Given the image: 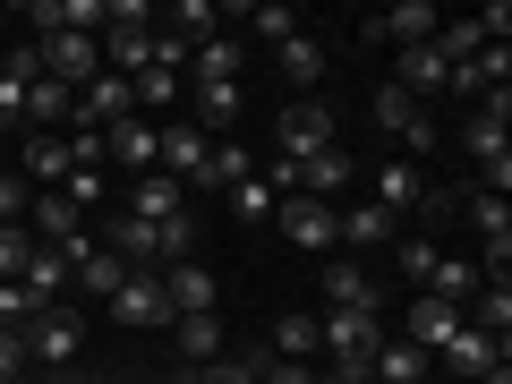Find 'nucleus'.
Instances as JSON below:
<instances>
[{
    "label": "nucleus",
    "mask_w": 512,
    "mask_h": 384,
    "mask_svg": "<svg viewBox=\"0 0 512 384\" xmlns=\"http://www.w3.org/2000/svg\"><path fill=\"white\" fill-rule=\"evenodd\" d=\"M274 137H282V163H316V154H333L342 146V128H333V111L325 103H282V120H274Z\"/></svg>",
    "instance_id": "7ed1b4c3"
},
{
    "label": "nucleus",
    "mask_w": 512,
    "mask_h": 384,
    "mask_svg": "<svg viewBox=\"0 0 512 384\" xmlns=\"http://www.w3.org/2000/svg\"><path fill=\"white\" fill-rule=\"evenodd\" d=\"M248 171H256V163H248V146H231V137H214V154H205V180H197V188H222V197H231V188L248 180Z\"/></svg>",
    "instance_id": "c756f323"
},
{
    "label": "nucleus",
    "mask_w": 512,
    "mask_h": 384,
    "mask_svg": "<svg viewBox=\"0 0 512 384\" xmlns=\"http://www.w3.org/2000/svg\"><path fill=\"white\" fill-rule=\"evenodd\" d=\"M274 231L291 239V248L325 256V248H333V205H316V197H282V205H274Z\"/></svg>",
    "instance_id": "1a4fd4ad"
},
{
    "label": "nucleus",
    "mask_w": 512,
    "mask_h": 384,
    "mask_svg": "<svg viewBox=\"0 0 512 384\" xmlns=\"http://www.w3.org/2000/svg\"><path fill=\"white\" fill-rule=\"evenodd\" d=\"M214 26H222V9H214V0H180V9H171V18H163V35H180L188 52H197V43L214 35Z\"/></svg>",
    "instance_id": "2f4dec72"
},
{
    "label": "nucleus",
    "mask_w": 512,
    "mask_h": 384,
    "mask_svg": "<svg viewBox=\"0 0 512 384\" xmlns=\"http://www.w3.org/2000/svg\"><path fill=\"white\" fill-rule=\"evenodd\" d=\"M26 197H35V188H26L18 171H0V222H26Z\"/></svg>",
    "instance_id": "a19ab883"
},
{
    "label": "nucleus",
    "mask_w": 512,
    "mask_h": 384,
    "mask_svg": "<svg viewBox=\"0 0 512 384\" xmlns=\"http://www.w3.org/2000/svg\"><path fill=\"white\" fill-rule=\"evenodd\" d=\"M274 350H282V359H316V316H282V325H274Z\"/></svg>",
    "instance_id": "c9c22d12"
},
{
    "label": "nucleus",
    "mask_w": 512,
    "mask_h": 384,
    "mask_svg": "<svg viewBox=\"0 0 512 384\" xmlns=\"http://www.w3.org/2000/svg\"><path fill=\"white\" fill-rule=\"evenodd\" d=\"M393 256H402V274H410V282H427L444 248H436V239H393Z\"/></svg>",
    "instance_id": "4c0bfd02"
},
{
    "label": "nucleus",
    "mask_w": 512,
    "mask_h": 384,
    "mask_svg": "<svg viewBox=\"0 0 512 384\" xmlns=\"http://www.w3.org/2000/svg\"><path fill=\"white\" fill-rule=\"evenodd\" d=\"M171 333H180V350H188L197 367L222 359V316H171Z\"/></svg>",
    "instance_id": "7c9ffc66"
},
{
    "label": "nucleus",
    "mask_w": 512,
    "mask_h": 384,
    "mask_svg": "<svg viewBox=\"0 0 512 384\" xmlns=\"http://www.w3.org/2000/svg\"><path fill=\"white\" fill-rule=\"evenodd\" d=\"M128 222H154V231H163V222H188V188L163 180V171H146V180L128 188Z\"/></svg>",
    "instance_id": "ddd939ff"
},
{
    "label": "nucleus",
    "mask_w": 512,
    "mask_h": 384,
    "mask_svg": "<svg viewBox=\"0 0 512 384\" xmlns=\"http://www.w3.org/2000/svg\"><path fill=\"white\" fill-rule=\"evenodd\" d=\"M239 120V86H197V128L214 137V128Z\"/></svg>",
    "instance_id": "f704fd0d"
},
{
    "label": "nucleus",
    "mask_w": 512,
    "mask_h": 384,
    "mask_svg": "<svg viewBox=\"0 0 512 384\" xmlns=\"http://www.w3.org/2000/svg\"><path fill=\"white\" fill-rule=\"evenodd\" d=\"M436 26H444V18L427 9V0H402V9H384V18H367L359 35H367V43H402V52H410V43H436Z\"/></svg>",
    "instance_id": "f8f14e48"
},
{
    "label": "nucleus",
    "mask_w": 512,
    "mask_h": 384,
    "mask_svg": "<svg viewBox=\"0 0 512 384\" xmlns=\"http://www.w3.org/2000/svg\"><path fill=\"white\" fill-rule=\"evenodd\" d=\"M128 94H137V120H154V111H171L188 94V77H171V69H146V77H128Z\"/></svg>",
    "instance_id": "cd10ccee"
},
{
    "label": "nucleus",
    "mask_w": 512,
    "mask_h": 384,
    "mask_svg": "<svg viewBox=\"0 0 512 384\" xmlns=\"http://www.w3.org/2000/svg\"><path fill=\"white\" fill-rule=\"evenodd\" d=\"M402 94H453V69H444V52L436 43H410L402 52V77H393Z\"/></svg>",
    "instance_id": "b1692460"
},
{
    "label": "nucleus",
    "mask_w": 512,
    "mask_h": 384,
    "mask_svg": "<svg viewBox=\"0 0 512 384\" xmlns=\"http://www.w3.org/2000/svg\"><path fill=\"white\" fill-rule=\"evenodd\" d=\"M325 299H333V308H367V316H376V282H367L359 274V265H325Z\"/></svg>",
    "instance_id": "c85d7f7f"
},
{
    "label": "nucleus",
    "mask_w": 512,
    "mask_h": 384,
    "mask_svg": "<svg viewBox=\"0 0 512 384\" xmlns=\"http://www.w3.org/2000/svg\"><path fill=\"white\" fill-rule=\"evenodd\" d=\"M111 308V325H128V333H154V325H171V299H163V274H128L120 291L103 299Z\"/></svg>",
    "instance_id": "20e7f679"
},
{
    "label": "nucleus",
    "mask_w": 512,
    "mask_h": 384,
    "mask_svg": "<svg viewBox=\"0 0 512 384\" xmlns=\"http://www.w3.org/2000/svg\"><path fill=\"white\" fill-rule=\"evenodd\" d=\"M376 342H384V333H376V316H367V308H325V316H316V350L333 359V376H367Z\"/></svg>",
    "instance_id": "f03ea898"
},
{
    "label": "nucleus",
    "mask_w": 512,
    "mask_h": 384,
    "mask_svg": "<svg viewBox=\"0 0 512 384\" xmlns=\"http://www.w3.org/2000/svg\"><path fill=\"white\" fill-rule=\"evenodd\" d=\"M495 359H504V342H495V333H478L470 316H461V333H453V342H444V350H436L427 367H444V376H470V384H478V376H487Z\"/></svg>",
    "instance_id": "9b49d317"
},
{
    "label": "nucleus",
    "mask_w": 512,
    "mask_h": 384,
    "mask_svg": "<svg viewBox=\"0 0 512 384\" xmlns=\"http://www.w3.org/2000/svg\"><path fill=\"white\" fill-rule=\"evenodd\" d=\"M26 256H35L26 222H0V282H18V274H26Z\"/></svg>",
    "instance_id": "e433bc0d"
},
{
    "label": "nucleus",
    "mask_w": 512,
    "mask_h": 384,
    "mask_svg": "<svg viewBox=\"0 0 512 384\" xmlns=\"http://www.w3.org/2000/svg\"><path fill=\"white\" fill-rule=\"evenodd\" d=\"M470 231H478V248H487V274H504V256H512V205L478 188V197H470Z\"/></svg>",
    "instance_id": "a211bd4d"
},
{
    "label": "nucleus",
    "mask_w": 512,
    "mask_h": 384,
    "mask_svg": "<svg viewBox=\"0 0 512 384\" xmlns=\"http://www.w3.org/2000/svg\"><path fill=\"white\" fill-rule=\"evenodd\" d=\"M60 197H69V205H77V214H86V205H94V197H103V163H77V171H69V180H60Z\"/></svg>",
    "instance_id": "ea45409f"
},
{
    "label": "nucleus",
    "mask_w": 512,
    "mask_h": 384,
    "mask_svg": "<svg viewBox=\"0 0 512 384\" xmlns=\"http://www.w3.org/2000/svg\"><path fill=\"white\" fill-rule=\"evenodd\" d=\"M367 205H384L393 222L419 214V205H427V171L419 163H376V197H367Z\"/></svg>",
    "instance_id": "dca6fc26"
},
{
    "label": "nucleus",
    "mask_w": 512,
    "mask_h": 384,
    "mask_svg": "<svg viewBox=\"0 0 512 384\" xmlns=\"http://www.w3.org/2000/svg\"><path fill=\"white\" fill-rule=\"evenodd\" d=\"M504 111H512V86H495V94H478L470 128H461V146H470V163H478V180H487V197H504V188H512V137H504Z\"/></svg>",
    "instance_id": "f257e3e1"
},
{
    "label": "nucleus",
    "mask_w": 512,
    "mask_h": 384,
    "mask_svg": "<svg viewBox=\"0 0 512 384\" xmlns=\"http://www.w3.org/2000/svg\"><path fill=\"white\" fill-rule=\"evenodd\" d=\"M188 77H197V86H239V43L231 35H205L197 52H188Z\"/></svg>",
    "instance_id": "a878e982"
},
{
    "label": "nucleus",
    "mask_w": 512,
    "mask_h": 384,
    "mask_svg": "<svg viewBox=\"0 0 512 384\" xmlns=\"http://www.w3.org/2000/svg\"><path fill=\"white\" fill-rule=\"evenodd\" d=\"M35 60H43V77H60V86H86V77H103V35H43Z\"/></svg>",
    "instance_id": "39448f33"
},
{
    "label": "nucleus",
    "mask_w": 512,
    "mask_h": 384,
    "mask_svg": "<svg viewBox=\"0 0 512 384\" xmlns=\"http://www.w3.org/2000/svg\"><path fill=\"white\" fill-rule=\"evenodd\" d=\"M69 137H52V128H26L18 137V180H35V188H60L69 180Z\"/></svg>",
    "instance_id": "9d476101"
},
{
    "label": "nucleus",
    "mask_w": 512,
    "mask_h": 384,
    "mask_svg": "<svg viewBox=\"0 0 512 384\" xmlns=\"http://www.w3.org/2000/svg\"><path fill=\"white\" fill-rule=\"evenodd\" d=\"M163 299H171V316H214V274L197 256H180V265H163Z\"/></svg>",
    "instance_id": "f3484780"
},
{
    "label": "nucleus",
    "mask_w": 512,
    "mask_h": 384,
    "mask_svg": "<svg viewBox=\"0 0 512 384\" xmlns=\"http://www.w3.org/2000/svg\"><path fill=\"white\" fill-rule=\"evenodd\" d=\"M376 128H384V137H402L410 154L436 146V120H427V103H419V94H402V86H376Z\"/></svg>",
    "instance_id": "423d86ee"
},
{
    "label": "nucleus",
    "mask_w": 512,
    "mask_h": 384,
    "mask_svg": "<svg viewBox=\"0 0 512 384\" xmlns=\"http://www.w3.org/2000/svg\"><path fill=\"white\" fill-rule=\"evenodd\" d=\"M333 239H350V248H393L402 222L384 214V205H342V214H333Z\"/></svg>",
    "instance_id": "aec40b11"
},
{
    "label": "nucleus",
    "mask_w": 512,
    "mask_h": 384,
    "mask_svg": "<svg viewBox=\"0 0 512 384\" xmlns=\"http://www.w3.org/2000/svg\"><path fill=\"white\" fill-rule=\"evenodd\" d=\"M367 376H376V384H427L436 367H427V350H410V342H376Z\"/></svg>",
    "instance_id": "393cba45"
},
{
    "label": "nucleus",
    "mask_w": 512,
    "mask_h": 384,
    "mask_svg": "<svg viewBox=\"0 0 512 384\" xmlns=\"http://www.w3.org/2000/svg\"><path fill=\"white\" fill-rule=\"evenodd\" d=\"M120 282H128V265H120V256H111V248H94L86 265H77V291H86V299H111V291H120Z\"/></svg>",
    "instance_id": "72a5a7b5"
},
{
    "label": "nucleus",
    "mask_w": 512,
    "mask_h": 384,
    "mask_svg": "<svg viewBox=\"0 0 512 384\" xmlns=\"http://www.w3.org/2000/svg\"><path fill=\"white\" fill-rule=\"evenodd\" d=\"M103 52H111V77H146L154 69V18L146 26H111Z\"/></svg>",
    "instance_id": "5701e85b"
},
{
    "label": "nucleus",
    "mask_w": 512,
    "mask_h": 384,
    "mask_svg": "<svg viewBox=\"0 0 512 384\" xmlns=\"http://www.w3.org/2000/svg\"><path fill=\"white\" fill-rule=\"evenodd\" d=\"M154 154H163V128H154V120H120V128H103V163H128L137 180H146Z\"/></svg>",
    "instance_id": "2eb2a0df"
},
{
    "label": "nucleus",
    "mask_w": 512,
    "mask_h": 384,
    "mask_svg": "<svg viewBox=\"0 0 512 384\" xmlns=\"http://www.w3.org/2000/svg\"><path fill=\"white\" fill-rule=\"evenodd\" d=\"M197 384H256V359H222V367H205Z\"/></svg>",
    "instance_id": "79ce46f5"
},
{
    "label": "nucleus",
    "mask_w": 512,
    "mask_h": 384,
    "mask_svg": "<svg viewBox=\"0 0 512 384\" xmlns=\"http://www.w3.org/2000/svg\"><path fill=\"white\" fill-rule=\"evenodd\" d=\"M274 205H282V188L265 180V171H248V180L231 188V214H239V222H274Z\"/></svg>",
    "instance_id": "473e14b6"
},
{
    "label": "nucleus",
    "mask_w": 512,
    "mask_h": 384,
    "mask_svg": "<svg viewBox=\"0 0 512 384\" xmlns=\"http://www.w3.org/2000/svg\"><path fill=\"white\" fill-rule=\"evenodd\" d=\"M18 384H26V376H18Z\"/></svg>",
    "instance_id": "c03bdc74"
},
{
    "label": "nucleus",
    "mask_w": 512,
    "mask_h": 384,
    "mask_svg": "<svg viewBox=\"0 0 512 384\" xmlns=\"http://www.w3.org/2000/svg\"><path fill=\"white\" fill-rule=\"evenodd\" d=\"M453 333H461V308H444V299H410V333H402L410 350H427V359H436Z\"/></svg>",
    "instance_id": "412c9836"
},
{
    "label": "nucleus",
    "mask_w": 512,
    "mask_h": 384,
    "mask_svg": "<svg viewBox=\"0 0 512 384\" xmlns=\"http://www.w3.org/2000/svg\"><path fill=\"white\" fill-rule=\"evenodd\" d=\"M18 367H26V342H18V333H0V384H18Z\"/></svg>",
    "instance_id": "37998d69"
},
{
    "label": "nucleus",
    "mask_w": 512,
    "mask_h": 384,
    "mask_svg": "<svg viewBox=\"0 0 512 384\" xmlns=\"http://www.w3.org/2000/svg\"><path fill=\"white\" fill-rule=\"evenodd\" d=\"M120 120H137V94H128V77H86L77 86V120L69 128H120Z\"/></svg>",
    "instance_id": "6e6552de"
},
{
    "label": "nucleus",
    "mask_w": 512,
    "mask_h": 384,
    "mask_svg": "<svg viewBox=\"0 0 512 384\" xmlns=\"http://www.w3.org/2000/svg\"><path fill=\"white\" fill-rule=\"evenodd\" d=\"M205 154H214V137H205L197 120H171V128H163V154H154V171H163V180H180V188H197V180H205Z\"/></svg>",
    "instance_id": "0eeeda50"
},
{
    "label": "nucleus",
    "mask_w": 512,
    "mask_h": 384,
    "mask_svg": "<svg viewBox=\"0 0 512 384\" xmlns=\"http://www.w3.org/2000/svg\"><path fill=\"white\" fill-rule=\"evenodd\" d=\"M419 291L444 299V308H470V299L487 291V265H470V256H436V274H427Z\"/></svg>",
    "instance_id": "6ab92c4d"
},
{
    "label": "nucleus",
    "mask_w": 512,
    "mask_h": 384,
    "mask_svg": "<svg viewBox=\"0 0 512 384\" xmlns=\"http://www.w3.org/2000/svg\"><path fill=\"white\" fill-rule=\"evenodd\" d=\"M274 60H282V86H299V94H308L316 77H325V43H316V35H291V43H274Z\"/></svg>",
    "instance_id": "bb28decb"
},
{
    "label": "nucleus",
    "mask_w": 512,
    "mask_h": 384,
    "mask_svg": "<svg viewBox=\"0 0 512 384\" xmlns=\"http://www.w3.org/2000/svg\"><path fill=\"white\" fill-rule=\"evenodd\" d=\"M248 35H256V43H291L299 18H291V9H248Z\"/></svg>",
    "instance_id": "58836bf2"
},
{
    "label": "nucleus",
    "mask_w": 512,
    "mask_h": 384,
    "mask_svg": "<svg viewBox=\"0 0 512 384\" xmlns=\"http://www.w3.org/2000/svg\"><path fill=\"white\" fill-rule=\"evenodd\" d=\"M26 359H43V367H60V359H77V316L69 308H43V316H26Z\"/></svg>",
    "instance_id": "4468645a"
},
{
    "label": "nucleus",
    "mask_w": 512,
    "mask_h": 384,
    "mask_svg": "<svg viewBox=\"0 0 512 384\" xmlns=\"http://www.w3.org/2000/svg\"><path fill=\"white\" fill-rule=\"evenodd\" d=\"M77 120V86H60V77H35V86H26V128H69Z\"/></svg>",
    "instance_id": "4be33fe9"
}]
</instances>
